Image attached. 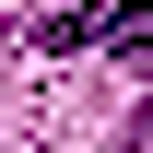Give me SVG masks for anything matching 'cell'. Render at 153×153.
Segmentation results:
<instances>
[{"label":"cell","instance_id":"6da1fadb","mask_svg":"<svg viewBox=\"0 0 153 153\" xmlns=\"http://www.w3.org/2000/svg\"><path fill=\"white\" fill-rule=\"evenodd\" d=\"M94 47H153V0H118V12H94Z\"/></svg>","mask_w":153,"mask_h":153}]
</instances>
